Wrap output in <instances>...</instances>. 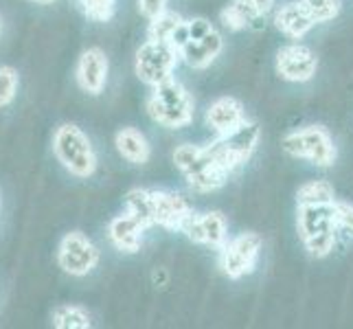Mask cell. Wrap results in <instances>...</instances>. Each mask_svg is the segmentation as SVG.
I'll list each match as a JSON object with an SVG mask.
<instances>
[{"mask_svg":"<svg viewBox=\"0 0 353 329\" xmlns=\"http://www.w3.org/2000/svg\"><path fill=\"white\" fill-rule=\"evenodd\" d=\"M334 202L327 204H299V215H296V228L301 239L305 241L307 237L323 233V230L336 228L334 222Z\"/></svg>","mask_w":353,"mask_h":329,"instance_id":"cell-15","label":"cell"},{"mask_svg":"<svg viewBox=\"0 0 353 329\" xmlns=\"http://www.w3.org/2000/svg\"><path fill=\"white\" fill-rule=\"evenodd\" d=\"M334 222L336 228H345L349 233H353V204L343 202V200H334Z\"/></svg>","mask_w":353,"mask_h":329,"instance_id":"cell-28","label":"cell"},{"mask_svg":"<svg viewBox=\"0 0 353 329\" xmlns=\"http://www.w3.org/2000/svg\"><path fill=\"white\" fill-rule=\"evenodd\" d=\"M148 112L156 123L180 130L193 121L196 106H193V99L187 88L178 79L169 77L158 83V86H154V92L148 99Z\"/></svg>","mask_w":353,"mask_h":329,"instance_id":"cell-2","label":"cell"},{"mask_svg":"<svg viewBox=\"0 0 353 329\" xmlns=\"http://www.w3.org/2000/svg\"><path fill=\"white\" fill-rule=\"evenodd\" d=\"M274 24H276L279 31L288 35V38L301 40V38H305L307 31L314 27L316 22L312 20L307 9L303 7V3L299 0V3H288L279 9L276 16H274Z\"/></svg>","mask_w":353,"mask_h":329,"instance_id":"cell-17","label":"cell"},{"mask_svg":"<svg viewBox=\"0 0 353 329\" xmlns=\"http://www.w3.org/2000/svg\"><path fill=\"white\" fill-rule=\"evenodd\" d=\"M261 237L257 233H241L235 239H226L220 248V268L228 279H241L254 270L261 252Z\"/></svg>","mask_w":353,"mask_h":329,"instance_id":"cell-8","label":"cell"},{"mask_svg":"<svg viewBox=\"0 0 353 329\" xmlns=\"http://www.w3.org/2000/svg\"><path fill=\"white\" fill-rule=\"evenodd\" d=\"M79 5L83 9V14H86L90 20L105 22L112 18L117 0H79Z\"/></svg>","mask_w":353,"mask_h":329,"instance_id":"cell-26","label":"cell"},{"mask_svg":"<svg viewBox=\"0 0 353 329\" xmlns=\"http://www.w3.org/2000/svg\"><path fill=\"white\" fill-rule=\"evenodd\" d=\"M281 148L285 154L303 158L319 167H330L336 161V145L330 137V132L321 126H310L296 132H290L283 137Z\"/></svg>","mask_w":353,"mask_h":329,"instance_id":"cell-4","label":"cell"},{"mask_svg":"<svg viewBox=\"0 0 353 329\" xmlns=\"http://www.w3.org/2000/svg\"><path fill=\"white\" fill-rule=\"evenodd\" d=\"M53 325L57 329H90V314L81 306H59L53 312Z\"/></svg>","mask_w":353,"mask_h":329,"instance_id":"cell-20","label":"cell"},{"mask_svg":"<svg viewBox=\"0 0 353 329\" xmlns=\"http://www.w3.org/2000/svg\"><path fill=\"white\" fill-rule=\"evenodd\" d=\"M114 145H117V152L123 156L128 163H134V165H145L152 156L148 137H145L143 132H139L137 128L119 130Z\"/></svg>","mask_w":353,"mask_h":329,"instance_id":"cell-18","label":"cell"},{"mask_svg":"<svg viewBox=\"0 0 353 329\" xmlns=\"http://www.w3.org/2000/svg\"><path fill=\"white\" fill-rule=\"evenodd\" d=\"M303 243H305V248L310 250V255H314V257H327L336 246V228L316 233V235L307 237Z\"/></svg>","mask_w":353,"mask_h":329,"instance_id":"cell-24","label":"cell"},{"mask_svg":"<svg viewBox=\"0 0 353 329\" xmlns=\"http://www.w3.org/2000/svg\"><path fill=\"white\" fill-rule=\"evenodd\" d=\"M316 24L330 22L340 14V0H301Z\"/></svg>","mask_w":353,"mask_h":329,"instance_id":"cell-23","label":"cell"},{"mask_svg":"<svg viewBox=\"0 0 353 329\" xmlns=\"http://www.w3.org/2000/svg\"><path fill=\"white\" fill-rule=\"evenodd\" d=\"M243 121H246V112H243V106L235 97H220L206 110V123L215 134H226L235 130Z\"/></svg>","mask_w":353,"mask_h":329,"instance_id":"cell-14","label":"cell"},{"mask_svg":"<svg viewBox=\"0 0 353 329\" xmlns=\"http://www.w3.org/2000/svg\"><path fill=\"white\" fill-rule=\"evenodd\" d=\"M18 92V70L11 66H0V108H7Z\"/></svg>","mask_w":353,"mask_h":329,"instance_id":"cell-25","label":"cell"},{"mask_svg":"<svg viewBox=\"0 0 353 329\" xmlns=\"http://www.w3.org/2000/svg\"><path fill=\"white\" fill-rule=\"evenodd\" d=\"M31 3H35V5H48V3H53V0H31Z\"/></svg>","mask_w":353,"mask_h":329,"instance_id":"cell-30","label":"cell"},{"mask_svg":"<svg viewBox=\"0 0 353 329\" xmlns=\"http://www.w3.org/2000/svg\"><path fill=\"white\" fill-rule=\"evenodd\" d=\"M182 24V16L176 11L165 9L163 14H158L156 18L150 20V29H148V40L154 42H169V38L174 35V31Z\"/></svg>","mask_w":353,"mask_h":329,"instance_id":"cell-22","label":"cell"},{"mask_svg":"<svg viewBox=\"0 0 353 329\" xmlns=\"http://www.w3.org/2000/svg\"><path fill=\"white\" fill-rule=\"evenodd\" d=\"M99 257H101L99 248H97L92 239H88L81 230L66 233L64 239L59 241L57 263L70 277H86L97 268Z\"/></svg>","mask_w":353,"mask_h":329,"instance_id":"cell-7","label":"cell"},{"mask_svg":"<svg viewBox=\"0 0 353 329\" xmlns=\"http://www.w3.org/2000/svg\"><path fill=\"white\" fill-rule=\"evenodd\" d=\"M145 228L134 219L130 213L117 215L110 224H108V237H110L112 246L121 252H139L143 243Z\"/></svg>","mask_w":353,"mask_h":329,"instance_id":"cell-16","label":"cell"},{"mask_svg":"<svg viewBox=\"0 0 353 329\" xmlns=\"http://www.w3.org/2000/svg\"><path fill=\"white\" fill-rule=\"evenodd\" d=\"M222 22H224V27L230 29V31H241V29H246L248 24L252 22L250 16L243 11L237 3L233 5H228L226 9H222V14H220Z\"/></svg>","mask_w":353,"mask_h":329,"instance_id":"cell-27","label":"cell"},{"mask_svg":"<svg viewBox=\"0 0 353 329\" xmlns=\"http://www.w3.org/2000/svg\"><path fill=\"white\" fill-rule=\"evenodd\" d=\"M139 9L145 18L152 20L167 9V0H139Z\"/></svg>","mask_w":353,"mask_h":329,"instance_id":"cell-29","label":"cell"},{"mask_svg":"<svg viewBox=\"0 0 353 329\" xmlns=\"http://www.w3.org/2000/svg\"><path fill=\"white\" fill-rule=\"evenodd\" d=\"M261 137V130L254 121H243L241 126L230 130L226 134H217V139L209 145H204V154L209 156V161L217 172L224 176L233 174L237 167L248 163L254 148H257Z\"/></svg>","mask_w":353,"mask_h":329,"instance_id":"cell-1","label":"cell"},{"mask_svg":"<svg viewBox=\"0 0 353 329\" xmlns=\"http://www.w3.org/2000/svg\"><path fill=\"white\" fill-rule=\"evenodd\" d=\"M222 48H224L222 35L213 27L209 33L202 35L198 40L187 38L185 44L178 48V53L182 62H187L191 68H206L215 62V57L222 53Z\"/></svg>","mask_w":353,"mask_h":329,"instance_id":"cell-13","label":"cell"},{"mask_svg":"<svg viewBox=\"0 0 353 329\" xmlns=\"http://www.w3.org/2000/svg\"><path fill=\"white\" fill-rule=\"evenodd\" d=\"M319 59L303 44L283 46L276 53V72L288 81H310L316 75Z\"/></svg>","mask_w":353,"mask_h":329,"instance_id":"cell-10","label":"cell"},{"mask_svg":"<svg viewBox=\"0 0 353 329\" xmlns=\"http://www.w3.org/2000/svg\"><path fill=\"white\" fill-rule=\"evenodd\" d=\"M174 163L182 172V176L187 178L189 187L200 193H209V191L220 189L228 178L213 167L209 156L204 154V148H198V145H191V143H185V145H180V148H176Z\"/></svg>","mask_w":353,"mask_h":329,"instance_id":"cell-5","label":"cell"},{"mask_svg":"<svg viewBox=\"0 0 353 329\" xmlns=\"http://www.w3.org/2000/svg\"><path fill=\"white\" fill-rule=\"evenodd\" d=\"M108 70H110V64H108V57L101 48L92 46L83 51L75 70L79 88L88 94H101L108 81Z\"/></svg>","mask_w":353,"mask_h":329,"instance_id":"cell-12","label":"cell"},{"mask_svg":"<svg viewBox=\"0 0 353 329\" xmlns=\"http://www.w3.org/2000/svg\"><path fill=\"white\" fill-rule=\"evenodd\" d=\"M180 55L169 42L148 40L137 51V75L148 86H158L161 81L174 77Z\"/></svg>","mask_w":353,"mask_h":329,"instance_id":"cell-6","label":"cell"},{"mask_svg":"<svg viewBox=\"0 0 353 329\" xmlns=\"http://www.w3.org/2000/svg\"><path fill=\"white\" fill-rule=\"evenodd\" d=\"M334 200V185L327 180H310L305 185H301L296 191L299 204H327Z\"/></svg>","mask_w":353,"mask_h":329,"instance_id":"cell-21","label":"cell"},{"mask_svg":"<svg viewBox=\"0 0 353 329\" xmlns=\"http://www.w3.org/2000/svg\"><path fill=\"white\" fill-rule=\"evenodd\" d=\"M53 152L64 169L77 178H88L97 169V154L90 139L77 126L64 123L53 134Z\"/></svg>","mask_w":353,"mask_h":329,"instance_id":"cell-3","label":"cell"},{"mask_svg":"<svg viewBox=\"0 0 353 329\" xmlns=\"http://www.w3.org/2000/svg\"><path fill=\"white\" fill-rule=\"evenodd\" d=\"M180 233H185L187 239L202 246H213L220 250L228 239V226L222 213L209 211V213H189L185 222L180 224Z\"/></svg>","mask_w":353,"mask_h":329,"instance_id":"cell-9","label":"cell"},{"mask_svg":"<svg viewBox=\"0 0 353 329\" xmlns=\"http://www.w3.org/2000/svg\"><path fill=\"white\" fill-rule=\"evenodd\" d=\"M150 198H152L154 226H163L167 230H180V224L193 211L189 200L174 191L150 189Z\"/></svg>","mask_w":353,"mask_h":329,"instance_id":"cell-11","label":"cell"},{"mask_svg":"<svg viewBox=\"0 0 353 329\" xmlns=\"http://www.w3.org/2000/svg\"><path fill=\"white\" fill-rule=\"evenodd\" d=\"M125 213H130L143 228L154 226L150 189H132L125 196Z\"/></svg>","mask_w":353,"mask_h":329,"instance_id":"cell-19","label":"cell"}]
</instances>
